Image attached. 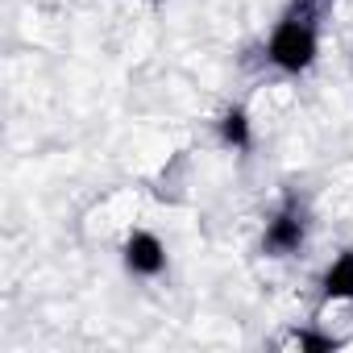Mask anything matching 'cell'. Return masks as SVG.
Listing matches in <instances>:
<instances>
[{"mask_svg": "<svg viewBox=\"0 0 353 353\" xmlns=\"http://www.w3.org/2000/svg\"><path fill=\"white\" fill-rule=\"evenodd\" d=\"M320 54V0H291L266 38V63L283 75H303Z\"/></svg>", "mask_w": 353, "mask_h": 353, "instance_id": "obj_1", "label": "cell"}, {"mask_svg": "<svg viewBox=\"0 0 353 353\" xmlns=\"http://www.w3.org/2000/svg\"><path fill=\"white\" fill-rule=\"evenodd\" d=\"M320 299L324 303H353V250H341L332 266L320 279Z\"/></svg>", "mask_w": 353, "mask_h": 353, "instance_id": "obj_5", "label": "cell"}, {"mask_svg": "<svg viewBox=\"0 0 353 353\" xmlns=\"http://www.w3.org/2000/svg\"><path fill=\"white\" fill-rule=\"evenodd\" d=\"M121 262L133 279H158L166 270V245L150 229H129L121 241Z\"/></svg>", "mask_w": 353, "mask_h": 353, "instance_id": "obj_3", "label": "cell"}, {"mask_svg": "<svg viewBox=\"0 0 353 353\" xmlns=\"http://www.w3.org/2000/svg\"><path fill=\"white\" fill-rule=\"evenodd\" d=\"M216 137H221L225 150L250 154V150H254V121H250V112H245L241 104H229V108L216 117Z\"/></svg>", "mask_w": 353, "mask_h": 353, "instance_id": "obj_4", "label": "cell"}, {"mask_svg": "<svg viewBox=\"0 0 353 353\" xmlns=\"http://www.w3.org/2000/svg\"><path fill=\"white\" fill-rule=\"evenodd\" d=\"M150 5H162V0H150Z\"/></svg>", "mask_w": 353, "mask_h": 353, "instance_id": "obj_7", "label": "cell"}, {"mask_svg": "<svg viewBox=\"0 0 353 353\" xmlns=\"http://www.w3.org/2000/svg\"><path fill=\"white\" fill-rule=\"evenodd\" d=\"M283 345H287V349H299V353H332V349H341L345 341L332 336V332H320V328H295V332H287Z\"/></svg>", "mask_w": 353, "mask_h": 353, "instance_id": "obj_6", "label": "cell"}, {"mask_svg": "<svg viewBox=\"0 0 353 353\" xmlns=\"http://www.w3.org/2000/svg\"><path fill=\"white\" fill-rule=\"evenodd\" d=\"M307 241V212L299 200H287L262 229V254L266 258H291Z\"/></svg>", "mask_w": 353, "mask_h": 353, "instance_id": "obj_2", "label": "cell"}]
</instances>
